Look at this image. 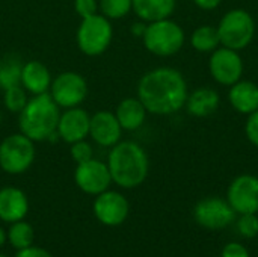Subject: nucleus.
Here are the masks:
<instances>
[{
	"label": "nucleus",
	"mask_w": 258,
	"mask_h": 257,
	"mask_svg": "<svg viewBox=\"0 0 258 257\" xmlns=\"http://www.w3.org/2000/svg\"><path fill=\"white\" fill-rule=\"evenodd\" d=\"M15 257H53L45 248L42 247H35V245H30L24 250H18Z\"/></svg>",
	"instance_id": "32"
},
{
	"label": "nucleus",
	"mask_w": 258,
	"mask_h": 257,
	"mask_svg": "<svg viewBox=\"0 0 258 257\" xmlns=\"http://www.w3.org/2000/svg\"><path fill=\"white\" fill-rule=\"evenodd\" d=\"M222 257H251L248 250L239 242H230L224 247Z\"/></svg>",
	"instance_id": "31"
},
{
	"label": "nucleus",
	"mask_w": 258,
	"mask_h": 257,
	"mask_svg": "<svg viewBox=\"0 0 258 257\" xmlns=\"http://www.w3.org/2000/svg\"><path fill=\"white\" fill-rule=\"evenodd\" d=\"M190 45L200 53H212L221 47V38L218 27L210 24H203L194 30L190 35Z\"/></svg>",
	"instance_id": "22"
},
{
	"label": "nucleus",
	"mask_w": 258,
	"mask_h": 257,
	"mask_svg": "<svg viewBox=\"0 0 258 257\" xmlns=\"http://www.w3.org/2000/svg\"><path fill=\"white\" fill-rule=\"evenodd\" d=\"M107 167L112 182L124 189L141 186L148 177L150 159L144 147L135 141H119L110 147Z\"/></svg>",
	"instance_id": "2"
},
{
	"label": "nucleus",
	"mask_w": 258,
	"mask_h": 257,
	"mask_svg": "<svg viewBox=\"0 0 258 257\" xmlns=\"http://www.w3.org/2000/svg\"><path fill=\"white\" fill-rule=\"evenodd\" d=\"M184 41L186 35L183 27L171 18L147 23V29L142 36L145 48L160 58L177 55L183 48Z\"/></svg>",
	"instance_id": "4"
},
{
	"label": "nucleus",
	"mask_w": 258,
	"mask_h": 257,
	"mask_svg": "<svg viewBox=\"0 0 258 257\" xmlns=\"http://www.w3.org/2000/svg\"><path fill=\"white\" fill-rule=\"evenodd\" d=\"M70 155L76 164H82V162H86V161L94 158V148L86 139H82V141L71 144Z\"/></svg>",
	"instance_id": "28"
},
{
	"label": "nucleus",
	"mask_w": 258,
	"mask_h": 257,
	"mask_svg": "<svg viewBox=\"0 0 258 257\" xmlns=\"http://www.w3.org/2000/svg\"><path fill=\"white\" fill-rule=\"evenodd\" d=\"M29 212V200L24 191L17 186H5L0 189V220L5 223H17L26 218Z\"/></svg>",
	"instance_id": "16"
},
{
	"label": "nucleus",
	"mask_w": 258,
	"mask_h": 257,
	"mask_svg": "<svg viewBox=\"0 0 258 257\" xmlns=\"http://www.w3.org/2000/svg\"><path fill=\"white\" fill-rule=\"evenodd\" d=\"M230 105L243 115H249L258 109V85L251 80H239L230 86Z\"/></svg>",
	"instance_id": "18"
},
{
	"label": "nucleus",
	"mask_w": 258,
	"mask_h": 257,
	"mask_svg": "<svg viewBox=\"0 0 258 257\" xmlns=\"http://www.w3.org/2000/svg\"><path fill=\"white\" fill-rule=\"evenodd\" d=\"M209 70L212 77L219 85L231 86L242 79L243 59L239 55V52L221 45L215 52H212L209 61Z\"/></svg>",
	"instance_id": "11"
},
{
	"label": "nucleus",
	"mask_w": 258,
	"mask_h": 257,
	"mask_svg": "<svg viewBox=\"0 0 258 257\" xmlns=\"http://www.w3.org/2000/svg\"><path fill=\"white\" fill-rule=\"evenodd\" d=\"M98 11L109 20H119L133 11V0H98Z\"/></svg>",
	"instance_id": "25"
},
{
	"label": "nucleus",
	"mask_w": 258,
	"mask_h": 257,
	"mask_svg": "<svg viewBox=\"0 0 258 257\" xmlns=\"http://www.w3.org/2000/svg\"><path fill=\"white\" fill-rule=\"evenodd\" d=\"M216 27L221 38V45L236 52L246 48L255 35L254 18L246 9L242 8H236L224 14Z\"/></svg>",
	"instance_id": "5"
},
{
	"label": "nucleus",
	"mask_w": 258,
	"mask_h": 257,
	"mask_svg": "<svg viewBox=\"0 0 258 257\" xmlns=\"http://www.w3.org/2000/svg\"><path fill=\"white\" fill-rule=\"evenodd\" d=\"M27 91L21 85H15L3 91V105L12 114H20L27 105Z\"/></svg>",
	"instance_id": "26"
},
{
	"label": "nucleus",
	"mask_w": 258,
	"mask_h": 257,
	"mask_svg": "<svg viewBox=\"0 0 258 257\" xmlns=\"http://www.w3.org/2000/svg\"><path fill=\"white\" fill-rule=\"evenodd\" d=\"M237 230L242 236L251 239L258 235V218L255 214H243L237 220Z\"/></svg>",
	"instance_id": "27"
},
{
	"label": "nucleus",
	"mask_w": 258,
	"mask_h": 257,
	"mask_svg": "<svg viewBox=\"0 0 258 257\" xmlns=\"http://www.w3.org/2000/svg\"><path fill=\"white\" fill-rule=\"evenodd\" d=\"M92 212L98 223L107 227L121 226L130 212L128 200L118 191L107 189L98 195H95Z\"/></svg>",
	"instance_id": "12"
},
{
	"label": "nucleus",
	"mask_w": 258,
	"mask_h": 257,
	"mask_svg": "<svg viewBox=\"0 0 258 257\" xmlns=\"http://www.w3.org/2000/svg\"><path fill=\"white\" fill-rule=\"evenodd\" d=\"M227 201L236 214H257L258 212V177L252 174H242L236 177L227 192Z\"/></svg>",
	"instance_id": "13"
},
{
	"label": "nucleus",
	"mask_w": 258,
	"mask_h": 257,
	"mask_svg": "<svg viewBox=\"0 0 258 257\" xmlns=\"http://www.w3.org/2000/svg\"><path fill=\"white\" fill-rule=\"evenodd\" d=\"M23 62L15 55H6L0 59V89L5 91L11 86L20 85Z\"/></svg>",
	"instance_id": "23"
},
{
	"label": "nucleus",
	"mask_w": 258,
	"mask_h": 257,
	"mask_svg": "<svg viewBox=\"0 0 258 257\" xmlns=\"http://www.w3.org/2000/svg\"><path fill=\"white\" fill-rule=\"evenodd\" d=\"M194 217L201 227L207 230H221L234 221L236 212L227 200L219 197H207L197 203Z\"/></svg>",
	"instance_id": "10"
},
{
	"label": "nucleus",
	"mask_w": 258,
	"mask_h": 257,
	"mask_svg": "<svg viewBox=\"0 0 258 257\" xmlns=\"http://www.w3.org/2000/svg\"><path fill=\"white\" fill-rule=\"evenodd\" d=\"M6 238L8 242L18 251V250H24L30 245H33L35 241V230L33 227L26 223L24 220L12 223L6 232Z\"/></svg>",
	"instance_id": "24"
},
{
	"label": "nucleus",
	"mask_w": 258,
	"mask_h": 257,
	"mask_svg": "<svg viewBox=\"0 0 258 257\" xmlns=\"http://www.w3.org/2000/svg\"><path fill=\"white\" fill-rule=\"evenodd\" d=\"M245 135L254 147H258V109L248 115L245 124Z\"/></svg>",
	"instance_id": "30"
},
{
	"label": "nucleus",
	"mask_w": 258,
	"mask_h": 257,
	"mask_svg": "<svg viewBox=\"0 0 258 257\" xmlns=\"http://www.w3.org/2000/svg\"><path fill=\"white\" fill-rule=\"evenodd\" d=\"M187 95L184 76L171 67L150 70L138 83V98L153 115H172L181 111Z\"/></svg>",
	"instance_id": "1"
},
{
	"label": "nucleus",
	"mask_w": 258,
	"mask_h": 257,
	"mask_svg": "<svg viewBox=\"0 0 258 257\" xmlns=\"http://www.w3.org/2000/svg\"><path fill=\"white\" fill-rule=\"evenodd\" d=\"M194 3L200 8V9H204V11H213L216 9L222 0H194Z\"/></svg>",
	"instance_id": "33"
},
{
	"label": "nucleus",
	"mask_w": 258,
	"mask_h": 257,
	"mask_svg": "<svg viewBox=\"0 0 258 257\" xmlns=\"http://www.w3.org/2000/svg\"><path fill=\"white\" fill-rule=\"evenodd\" d=\"M0 124H2V114H0Z\"/></svg>",
	"instance_id": "37"
},
{
	"label": "nucleus",
	"mask_w": 258,
	"mask_h": 257,
	"mask_svg": "<svg viewBox=\"0 0 258 257\" xmlns=\"http://www.w3.org/2000/svg\"><path fill=\"white\" fill-rule=\"evenodd\" d=\"M221 105L219 94L212 88H198L194 92L187 95L184 108L192 117L197 118H206L213 115Z\"/></svg>",
	"instance_id": "20"
},
{
	"label": "nucleus",
	"mask_w": 258,
	"mask_h": 257,
	"mask_svg": "<svg viewBox=\"0 0 258 257\" xmlns=\"http://www.w3.org/2000/svg\"><path fill=\"white\" fill-rule=\"evenodd\" d=\"M74 182L77 188L88 195H98L107 191L113 183L107 164L95 158L77 164L74 171Z\"/></svg>",
	"instance_id": "9"
},
{
	"label": "nucleus",
	"mask_w": 258,
	"mask_h": 257,
	"mask_svg": "<svg viewBox=\"0 0 258 257\" xmlns=\"http://www.w3.org/2000/svg\"><path fill=\"white\" fill-rule=\"evenodd\" d=\"M0 257H8V256H5V254H2V253H0Z\"/></svg>",
	"instance_id": "36"
},
{
	"label": "nucleus",
	"mask_w": 258,
	"mask_h": 257,
	"mask_svg": "<svg viewBox=\"0 0 258 257\" xmlns=\"http://www.w3.org/2000/svg\"><path fill=\"white\" fill-rule=\"evenodd\" d=\"M145 29H147V23L145 21H139V23H135L132 24V33L142 38L144 33H145Z\"/></svg>",
	"instance_id": "34"
},
{
	"label": "nucleus",
	"mask_w": 258,
	"mask_h": 257,
	"mask_svg": "<svg viewBox=\"0 0 258 257\" xmlns=\"http://www.w3.org/2000/svg\"><path fill=\"white\" fill-rule=\"evenodd\" d=\"M89 136L100 147H113L121 141L122 127L113 112L98 111L91 115Z\"/></svg>",
	"instance_id": "15"
},
{
	"label": "nucleus",
	"mask_w": 258,
	"mask_h": 257,
	"mask_svg": "<svg viewBox=\"0 0 258 257\" xmlns=\"http://www.w3.org/2000/svg\"><path fill=\"white\" fill-rule=\"evenodd\" d=\"M89 124L91 115L85 109H82L80 106L68 108L60 112L56 133L63 142L71 145L89 136Z\"/></svg>",
	"instance_id": "14"
},
{
	"label": "nucleus",
	"mask_w": 258,
	"mask_h": 257,
	"mask_svg": "<svg viewBox=\"0 0 258 257\" xmlns=\"http://www.w3.org/2000/svg\"><path fill=\"white\" fill-rule=\"evenodd\" d=\"M59 117L60 108L48 92L33 95L18 114V129L33 142L50 141L53 136H57Z\"/></svg>",
	"instance_id": "3"
},
{
	"label": "nucleus",
	"mask_w": 258,
	"mask_h": 257,
	"mask_svg": "<svg viewBox=\"0 0 258 257\" xmlns=\"http://www.w3.org/2000/svg\"><path fill=\"white\" fill-rule=\"evenodd\" d=\"M6 241H8V238H6V232L0 227V247H3V245L6 244Z\"/></svg>",
	"instance_id": "35"
},
{
	"label": "nucleus",
	"mask_w": 258,
	"mask_h": 257,
	"mask_svg": "<svg viewBox=\"0 0 258 257\" xmlns=\"http://www.w3.org/2000/svg\"><path fill=\"white\" fill-rule=\"evenodd\" d=\"M74 9L80 18L98 14V0H74Z\"/></svg>",
	"instance_id": "29"
},
{
	"label": "nucleus",
	"mask_w": 258,
	"mask_h": 257,
	"mask_svg": "<svg viewBox=\"0 0 258 257\" xmlns=\"http://www.w3.org/2000/svg\"><path fill=\"white\" fill-rule=\"evenodd\" d=\"M77 47L86 56H100L112 44L113 27L109 18L101 14H95L82 18L77 33Z\"/></svg>",
	"instance_id": "6"
},
{
	"label": "nucleus",
	"mask_w": 258,
	"mask_h": 257,
	"mask_svg": "<svg viewBox=\"0 0 258 257\" xmlns=\"http://www.w3.org/2000/svg\"><path fill=\"white\" fill-rule=\"evenodd\" d=\"M53 77L48 67L41 61H27L23 64L20 85L32 95L47 94L50 91Z\"/></svg>",
	"instance_id": "17"
},
{
	"label": "nucleus",
	"mask_w": 258,
	"mask_h": 257,
	"mask_svg": "<svg viewBox=\"0 0 258 257\" xmlns=\"http://www.w3.org/2000/svg\"><path fill=\"white\" fill-rule=\"evenodd\" d=\"M113 114L122 130L135 132L144 126L148 112L138 97H127L118 103Z\"/></svg>",
	"instance_id": "19"
},
{
	"label": "nucleus",
	"mask_w": 258,
	"mask_h": 257,
	"mask_svg": "<svg viewBox=\"0 0 258 257\" xmlns=\"http://www.w3.org/2000/svg\"><path fill=\"white\" fill-rule=\"evenodd\" d=\"M175 8L177 0H133V12L145 23L171 18Z\"/></svg>",
	"instance_id": "21"
},
{
	"label": "nucleus",
	"mask_w": 258,
	"mask_h": 257,
	"mask_svg": "<svg viewBox=\"0 0 258 257\" xmlns=\"http://www.w3.org/2000/svg\"><path fill=\"white\" fill-rule=\"evenodd\" d=\"M35 142L21 132L8 135L0 142V168L6 174H23L35 162Z\"/></svg>",
	"instance_id": "7"
},
{
	"label": "nucleus",
	"mask_w": 258,
	"mask_h": 257,
	"mask_svg": "<svg viewBox=\"0 0 258 257\" xmlns=\"http://www.w3.org/2000/svg\"><path fill=\"white\" fill-rule=\"evenodd\" d=\"M48 94L59 108H76L88 97V82L77 71H63L53 79Z\"/></svg>",
	"instance_id": "8"
}]
</instances>
